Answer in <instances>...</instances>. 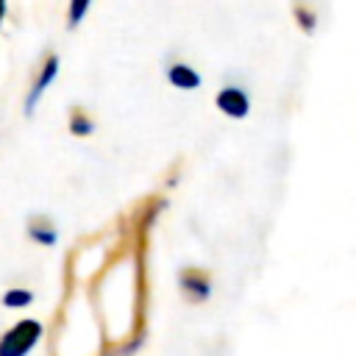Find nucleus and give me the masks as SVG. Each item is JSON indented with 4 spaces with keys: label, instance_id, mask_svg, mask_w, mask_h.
Segmentation results:
<instances>
[{
    "label": "nucleus",
    "instance_id": "f257e3e1",
    "mask_svg": "<svg viewBox=\"0 0 356 356\" xmlns=\"http://www.w3.org/2000/svg\"><path fill=\"white\" fill-rule=\"evenodd\" d=\"M39 337H42V323L22 320L0 339V356H28Z\"/></svg>",
    "mask_w": 356,
    "mask_h": 356
},
{
    "label": "nucleus",
    "instance_id": "f03ea898",
    "mask_svg": "<svg viewBox=\"0 0 356 356\" xmlns=\"http://www.w3.org/2000/svg\"><path fill=\"white\" fill-rule=\"evenodd\" d=\"M217 108H220L222 114L234 117V120H242V117H248V111H250V100H248V95H245L239 86H225V89H220V95H217Z\"/></svg>",
    "mask_w": 356,
    "mask_h": 356
},
{
    "label": "nucleus",
    "instance_id": "7ed1b4c3",
    "mask_svg": "<svg viewBox=\"0 0 356 356\" xmlns=\"http://www.w3.org/2000/svg\"><path fill=\"white\" fill-rule=\"evenodd\" d=\"M56 72H58V58H56V56H50V58H47V64H44V70L39 72V78H36V83H33V89H31V95H28V103H25V111H28V114L36 108V103H39L42 92L53 83Z\"/></svg>",
    "mask_w": 356,
    "mask_h": 356
},
{
    "label": "nucleus",
    "instance_id": "20e7f679",
    "mask_svg": "<svg viewBox=\"0 0 356 356\" xmlns=\"http://www.w3.org/2000/svg\"><path fill=\"white\" fill-rule=\"evenodd\" d=\"M167 78H170V83L178 86V89H197V86H200V75H197L192 67H186V64H172V67L167 70Z\"/></svg>",
    "mask_w": 356,
    "mask_h": 356
},
{
    "label": "nucleus",
    "instance_id": "39448f33",
    "mask_svg": "<svg viewBox=\"0 0 356 356\" xmlns=\"http://www.w3.org/2000/svg\"><path fill=\"white\" fill-rule=\"evenodd\" d=\"M33 300V295L28 292V289H8L6 295H3V303L8 306V309H17V306H28Z\"/></svg>",
    "mask_w": 356,
    "mask_h": 356
},
{
    "label": "nucleus",
    "instance_id": "423d86ee",
    "mask_svg": "<svg viewBox=\"0 0 356 356\" xmlns=\"http://www.w3.org/2000/svg\"><path fill=\"white\" fill-rule=\"evenodd\" d=\"M184 289H186V292H192L197 300L209 295V284L203 281V275H200V281H192V278H189V273H186V275H184Z\"/></svg>",
    "mask_w": 356,
    "mask_h": 356
},
{
    "label": "nucleus",
    "instance_id": "0eeeda50",
    "mask_svg": "<svg viewBox=\"0 0 356 356\" xmlns=\"http://www.w3.org/2000/svg\"><path fill=\"white\" fill-rule=\"evenodd\" d=\"M89 6H92V0H72L70 3V22L78 25L83 19V14L89 11Z\"/></svg>",
    "mask_w": 356,
    "mask_h": 356
},
{
    "label": "nucleus",
    "instance_id": "6e6552de",
    "mask_svg": "<svg viewBox=\"0 0 356 356\" xmlns=\"http://www.w3.org/2000/svg\"><path fill=\"white\" fill-rule=\"evenodd\" d=\"M31 234H33L36 242H44V245H53V242H56V231L47 228V225H44V228H42V225H33Z\"/></svg>",
    "mask_w": 356,
    "mask_h": 356
},
{
    "label": "nucleus",
    "instance_id": "1a4fd4ad",
    "mask_svg": "<svg viewBox=\"0 0 356 356\" xmlns=\"http://www.w3.org/2000/svg\"><path fill=\"white\" fill-rule=\"evenodd\" d=\"M89 131H92V122H89V120H83V117H75V120H72V134L83 136V134H89Z\"/></svg>",
    "mask_w": 356,
    "mask_h": 356
},
{
    "label": "nucleus",
    "instance_id": "9d476101",
    "mask_svg": "<svg viewBox=\"0 0 356 356\" xmlns=\"http://www.w3.org/2000/svg\"><path fill=\"white\" fill-rule=\"evenodd\" d=\"M3 14H6V0H0V19H3Z\"/></svg>",
    "mask_w": 356,
    "mask_h": 356
}]
</instances>
